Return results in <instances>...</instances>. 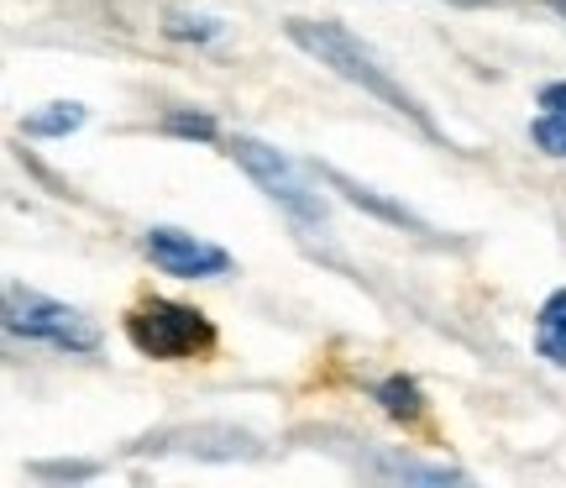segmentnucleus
I'll use <instances>...</instances> for the list:
<instances>
[{"instance_id": "obj_5", "label": "nucleus", "mask_w": 566, "mask_h": 488, "mask_svg": "<svg viewBox=\"0 0 566 488\" xmlns=\"http://www.w3.org/2000/svg\"><path fill=\"white\" fill-rule=\"evenodd\" d=\"M142 252L153 258V268H163L168 279H216L231 268V252L216 242H205L195 231H179V226H153L142 237Z\"/></svg>"}, {"instance_id": "obj_12", "label": "nucleus", "mask_w": 566, "mask_h": 488, "mask_svg": "<svg viewBox=\"0 0 566 488\" xmlns=\"http://www.w3.org/2000/svg\"><path fill=\"white\" fill-rule=\"evenodd\" d=\"M168 132H174V137H195V143H216L221 126H216V116H205V111H195V116H189V111H174V116H168Z\"/></svg>"}, {"instance_id": "obj_1", "label": "nucleus", "mask_w": 566, "mask_h": 488, "mask_svg": "<svg viewBox=\"0 0 566 488\" xmlns=\"http://www.w3.org/2000/svg\"><path fill=\"white\" fill-rule=\"evenodd\" d=\"M289 42L300 48V53H310V59L321 63V69H331L336 80L357 84V90H367L373 101H384L394 116H405V122H415L430 137V143H446V132L436 122H430V111H424L415 95H409L405 84L388 74L384 63L367 53L363 42L352 38L346 27H336V21H310V17H294L289 21Z\"/></svg>"}, {"instance_id": "obj_3", "label": "nucleus", "mask_w": 566, "mask_h": 488, "mask_svg": "<svg viewBox=\"0 0 566 488\" xmlns=\"http://www.w3.org/2000/svg\"><path fill=\"white\" fill-rule=\"evenodd\" d=\"M6 331L27 336V342L59 346V352H80V357L101 352V325L90 321L84 310L48 300V294L21 284H6Z\"/></svg>"}, {"instance_id": "obj_4", "label": "nucleus", "mask_w": 566, "mask_h": 488, "mask_svg": "<svg viewBox=\"0 0 566 488\" xmlns=\"http://www.w3.org/2000/svg\"><path fill=\"white\" fill-rule=\"evenodd\" d=\"M231 158L247 168V179L263 189L268 200L279 205L283 216L294 226H325V205H321V195H310V184H304V174L294 168V163L283 158L279 147H268V143H258V137H237L231 143Z\"/></svg>"}, {"instance_id": "obj_6", "label": "nucleus", "mask_w": 566, "mask_h": 488, "mask_svg": "<svg viewBox=\"0 0 566 488\" xmlns=\"http://www.w3.org/2000/svg\"><path fill=\"white\" fill-rule=\"evenodd\" d=\"M530 143L546 158H566V84H546L541 90V116L530 122Z\"/></svg>"}, {"instance_id": "obj_13", "label": "nucleus", "mask_w": 566, "mask_h": 488, "mask_svg": "<svg viewBox=\"0 0 566 488\" xmlns=\"http://www.w3.org/2000/svg\"><path fill=\"white\" fill-rule=\"evenodd\" d=\"M457 6H483V0H457Z\"/></svg>"}, {"instance_id": "obj_2", "label": "nucleus", "mask_w": 566, "mask_h": 488, "mask_svg": "<svg viewBox=\"0 0 566 488\" xmlns=\"http://www.w3.org/2000/svg\"><path fill=\"white\" fill-rule=\"evenodd\" d=\"M126 336L153 363H184V357H205L216 346V325L205 310L179 305V300H142L126 315Z\"/></svg>"}, {"instance_id": "obj_10", "label": "nucleus", "mask_w": 566, "mask_h": 488, "mask_svg": "<svg viewBox=\"0 0 566 488\" xmlns=\"http://www.w3.org/2000/svg\"><path fill=\"white\" fill-rule=\"evenodd\" d=\"M84 126V105L80 101H59V105H42L27 116V137H69Z\"/></svg>"}, {"instance_id": "obj_11", "label": "nucleus", "mask_w": 566, "mask_h": 488, "mask_svg": "<svg viewBox=\"0 0 566 488\" xmlns=\"http://www.w3.org/2000/svg\"><path fill=\"white\" fill-rule=\"evenodd\" d=\"M163 32H168V38H179V42H210V38H221V21H216V17H189V11H174V17L163 21Z\"/></svg>"}, {"instance_id": "obj_7", "label": "nucleus", "mask_w": 566, "mask_h": 488, "mask_svg": "<svg viewBox=\"0 0 566 488\" xmlns=\"http://www.w3.org/2000/svg\"><path fill=\"white\" fill-rule=\"evenodd\" d=\"M535 352L551 367H566V289L546 294V305L535 315Z\"/></svg>"}, {"instance_id": "obj_8", "label": "nucleus", "mask_w": 566, "mask_h": 488, "mask_svg": "<svg viewBox=\"0 0 566 488\" xmlns=\"http://www.w3.org/2000/svg\"><path fill=\"white\" fill-rule=\"evenodd\" d=\"M325 179L336 184V189H342V195H346V200H352V205H367V210H373L378 221H388V226H405V231H424V221H415L409 210H399V205H388L384 195H373V189H363V184H352V179H346V174H336V168H325Z\"/></svg>"}, {"instance_id": "obj_9", "label": "nucleus", "mask_w": 566, "mask_h": 488, "mask_svg": "<svg viewBox=\"0 0 566 488\" xmlns=\"http://www.w3.org/2000/svg\"><path fill=\"white\" fill-rule=\"evenodd\" d=\"M378 405L394 415V420H405V426H415V420H424V394L415 378H405V373H394V378H384L378 384Z\"/></svg>"}]
</instances>
